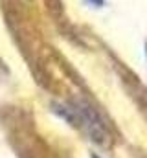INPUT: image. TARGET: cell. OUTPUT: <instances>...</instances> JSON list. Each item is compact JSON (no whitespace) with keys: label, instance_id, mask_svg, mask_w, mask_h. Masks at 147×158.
Masks as SVG:
<instances>
[{"label":"cell","instance_id":"obj_2","mask_svg":"<svg viewBox=\"0 0 147 158\" xmlns=\"http://www.w3.org/2000/svg\"><path fill=\"white\" fill-rule=\"evenodd\" d=\"M90 6H94V7H101L103 4H105V0H86Z\"/></svg>","mask_w":147,"mask_h":158},{"label":"cell","instance_id":"obj_1","mask_svg":"<svg viewBox=\"0 0 147 158\" xmlns=\"http://www.w3.org/2000/svg\"><path fill=\"white\" fill-rule=\"evenodd\" d=\"M55 112L59 116L66 119L68 123H72L75 127L83 129L90 140L98 142V143H103L107 140V131H105V125L103 121L99 119V116L86 105H81V103H74V105H59L55 109Z\"/></svg>","mask_w":147,"mask_h":158},{"label":"cell","instance_id":"obj_4","mask_svg":"<svg viewBox=\"0 0 147 158\" xmlns=\"http://www.w3.org/2000/svg\"><path fill=\"white\" fill-rule=\"evenodd\" d=\"M92 158H99V156H96V155H92Z\"/></svg>","mask_w":147,"mask_h":158},{"label":"cell","instance_id":"obj_3","mask_svg":"<svg viewBox=\"0 0 147 158\" xmlns=\"http://www.w3.org/2000/svg\"><path fill=\"white\" fill-rule=\"evenodd\" d=\"M145 57H147V44H145Z\"/></svg>","mask_w":147,"mask_h":158}]
</instances>
